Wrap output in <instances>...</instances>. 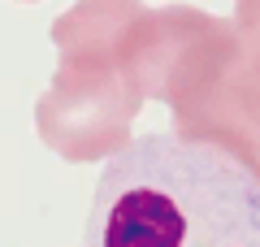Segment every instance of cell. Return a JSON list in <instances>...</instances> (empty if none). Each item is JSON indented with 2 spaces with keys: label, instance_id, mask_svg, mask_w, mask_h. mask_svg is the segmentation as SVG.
Returning a JSON list of instances; mask_svg holds the SVG:
<instances>
[{
  "label": "cell",
  "instance_id": "obj_4",
  "mask_svg": "<svg viewBox=\"0 0 260 247\" xmlns=\"http://www.w3.org/2000/svg\"><path fill=\"white\" fill-rule=\"evenodd\" d=\"M18 5H30V0H18Z\"/></svg>",
  "mask_w": 260,
  "mask_h": 247
},
{
  "label": "cell",
  "instance_id": "obj_2",
  "mask_svg": "<svg viewBox=\"0 0 260 247\" xmlns=\"http://www.w3.org/2000/svg\"><path fill=\"white\" fill-rule=\"evenodd\" d=\"M143 9V0H78L52 22L56 70L35 100V130L56 156L109 161L135 139L148 96L130 70V35Z\"/></svg>",
  "mask_w": 260,
  "mask_h": 247
},
{
  "label": "cell",
  "instance_id": "obj_3",
  "mask_svg": "<svg viewBox=\"0 0 260 247\" xmlns=\"http://www.w3.org/2000/svg\"><path fill=\"white\" fill-rule=\"evenodd\" d=\"M234 61L247 82V91L260 100V0H234Z\"/></svg>",
  "mask_w": 260,
  "mask_h": 247
},
{
  "label": "cell",
  "instance_id": "obj_1",
  "mask_svg": "<svg viewBox=\"0 0 260 247\" xmlns=\"http://www.w3.org/2000/svg\"><path fill=\"white\" fill-rule=\"evenodd\" d=\"M83 247H260V182L208 143L139 135L104 165Z\"/></svg>",
  "mask_w": 260,
  "mask_h": 247
}]
</instances>
